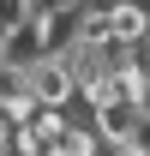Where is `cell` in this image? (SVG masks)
Returning a JSON list of instances; mask_svg holds the SVG:
<instances>
[{
    "label": "cell",
    "instance_id": "obj_1",
    "mask_svg": "<svg viewBox=\"0 0 150 156\" xmlns=\"http://www.w3.org/2000/svg\"><path fill=\"white\" fill-rule=\"evenodd\" d=\"M24 84H30V96L42 102V108H72L78 102V78H72V66H66V54H48L36 60V66H24Z\"/></svg>",
    "mask_w": 150,
    "mask_h": 156
},
{
    "label": "cell",
    "instance_id": "obj_2",
    "mask_svg": "<svg viewBox=\"0 0 150 156\" xmlns=\"http://www.w3.org/2000/svg\"><path fill=\"white\" fill-rule=\"evenodd\" d=\"M42 54H48V36H42L36 18H24V24H12V30H0V66H6V72H24V66H36Z\"/></svg>",
    "mask_w": 150,
    "mask_h": 156
},
{
    "label": "cell",
    "instance_id": "obj_3",
    "mask_svg": "<svg viewBox=\"0 0 150 156\" xmlns=\"http://www.w3.org/2000/svg\"><path fill=\"white\" fill-rule=\"evenodd\" d=\"M138 102H126V96H108L102 108H90V132L108 144V150H120V144H132V126H138Z\"/></svg>",
    "mask_w": 150,
    "mask_h": 156
},
{
    "label": "cell",
    "instance_id": "obj_4",
    "mask_svg": "<svg viewBox=\"0 0 150 156\" xmlns=\"http://www.w3.org/2000/svg\"><path fill=\"white\" fill-rule=\"evenodd\" d=\"M108 42H126V48H144L150 42V18L132 6V0H114L108 6Z\"/></svg>",
    "mask_w": 150,
    "mask_h": 156
},
{
    "label": "cell",
    "instance_id": "obj_5",
    "mask_svg": "<svg viewBox=\"0 0 150 156\" xmlns=\"http://www.w3.org/2000/svg\"><path fill=\"white\" fill-rule=\"evenodd\" d=\"M48 156H102V138H96L84 120H72V114H66V126L48 138Z\"/></svg>",
    "mask_w": 150,
    "mask_h": 156
},
{
    "label": "cell",
    "instance_id": "obj_6",
    "mask_svg": "<svg viewBox=\"0 0 150 156\" xmlns=\"http://www.w3.org/2000/svg\"><path fill=\"white\" fill-rule=\"evenodd\" d=\"M72 42H78V48H108V6H84Z\"/></svg>",
    "mask_w": 150,
    "mask_h": 156
},
{
    "label": "cell",
    "instance_id": "obj_7",
    "mask_svg": "<svg viewBox=\"0 0 150 156\" xmlns=\"http://www.w3.org/2000/svg\"><path fill=\"white\" fill-rule=\"evenodd\" d=\"M132 150H144V156H150V108L138 114V126H132Z\"/></svg>",
    "mask_w": 150,
    "mask_h": 156
},
{
    "label": "cell",
    "instance_id": "obj_8",
    "mask_svg": "<svg viewBox=\"0 0 150 156\" xmlns=\"http://www.w3.org/2000/svg\"><path fill=\"white\" fill-rule=\"evenodd\" d=\"M108 156H144V150H132V144H120V150H108Z\"/></svg>",
    "mask_w": 150,
    "mask_h": 156
},
{
    "label": "cell",
    "instance_id": "obj_9",
    "mask_svg": "<svg viewBox=\"0 0 150 156\" xmlns=\"http://www.w3.org/2000/svg\"><path fill=\"white\" fill-rule=\"evenodd\" d=\"M24 6H30V0H24Z\"/></svg>",
    "mask_w": 150,
    "mask_h": 156
}]
</instances>
